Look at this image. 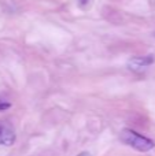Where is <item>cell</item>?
<instances>
[{
	"instance_id": "cell-1",
	"label": "cell",
	"mask_w": 155,
	"mask_h": 156,
	"mask_svg": "<svg viewBox=\"0 0 155 156\" xmlns=\"http://www.w3.org/2000/svg\"><path fill=\"white\" fill-rule=\"evenodd\" d=\"M120 140L122 141L125 145L132 147L133 149L140 151V152H148L155 147V143L153 140L139 134L137 132H135V130H132V129H122L121 130Z\"/></svg>"
},
{
	"instance_id": "cell-2",
	"label": "cell",
	"mask_w": 155,
	"mask_h": 156,
	"mask_svg": "<svg viewBox=\"0 0 155 156\" xmlns=\"http://www.w3.org/2000/svg\"><path fill=\"white\" fill-rule=\"evenodd\" d=\"M155 62L154 55H147V56H135L132 59H129L128 67L135 73H140L144 69L150 67L151 65Z\"/></svg>"
},
{
	"instance_id": "cell-3",
	"label": "cell",
	"mask_w": 155,
	"mask_h": 156,
	"mask_svg": "<svg viewBox=\"0 0 155 156\" xmlns=\"http://www.w3.org/2000/svg\"><path fill=\"white\" fill-rule=\"evenodd\" d=\"M15 133L11 127L5 126V125H0V145L11 147L15 143Z\"/></svg>"
},
{
	"instance_id": "cell-4",
	"label": "cell",
	"mask_w": 155,
	"mask_h": 156,
	"mask_svg": "<svg viewBox=\"0 0 155 156\" xmlns=\"http://www.w3.org/2000/svg\"><path fill=\"white\" fill-rule=\"evenodd\" d=\"M11 108V103H5V101H0V111H5Z\"/></svg>"
},
{
	"instance_id": "cell-5",
	"label": "cell",
	"mask_w": 155,
	"mask_h": 156,
	"mask_svg": "<svg viewBox=\"0 0 155 156\" xmlns=\"http://www.w3.org/2000/svg\"><path fill=\"white\" fill-rule=\"evenodd\" d=\"M77 3H78V4L81 5V7H85V5H87L88 3H89V0H77Z\"/></svg>"
},
{
	"instance_id": "cell-6",
	"label": "cell",
	"mask_w": 155,
	"mask_h": 156,
	"mask_svg": "<svg viewBox=\"0 0 155 156\" xmlns=\"http://www.w3.org/2000/svg\"><path fill=\"white\" fill-rule=\"evenodd\" d=\"M77 156H91L89 152H87V151H84V152H81L80 155H77Z\"/></svg>"
}]
</instances>
